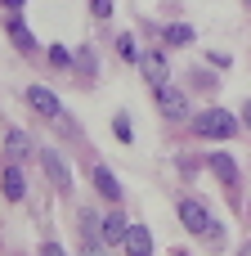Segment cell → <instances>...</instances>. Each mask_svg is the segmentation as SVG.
Instances as JSON below:
<instances>
[{"label": "cell", "instance_id": "6da1fadb", "mask_svg": "<svg viewBox=\"0 0 251 256\" xmlns=\"http://www.w3.org/2000/svg\"><path fill=\"white\" fill-rule=\"evenodd\" d=\"M238 130H243V112H229V108L193 112V135L198 140H234Z\"/></svg>", "mask_w": 251, "mask_h": 256}, {"label": "cell", "instance_id": "7a4b0ae2", "mask_svg": "<svg viewBox=\"0 0 251 256\" xmlns=\"http://www.w3.org/2000/svg\"><path fill=\"white\" fill-rule=\"evenodd\" d=\"M180 220H184V230H189V234H202L211 248H220L216 216H211V207H207L202 198H180Z\"/></svg>", "mask_w": 251, "mask_h": 256}, {"label": "cell", "instance_id": "3957f363", "mask_svg": "<svg viewBox=\"0 0 251 256\" xmlns=\"http://www.w3.org/2000/svg\"><path fill=\"white\" fill-rule=\"evenodd\" d=\"M153 99H157V112H162L166 122H184V117H193L189 94H184L180 86H171V81H162V86L153 90Z\"/></svg>", "mask_w": 251, "mask_h": 256}, {"label": "cell", "instance_id": "277c9868", "mask_svg": "<svg viewBox=\"0 0 251 256\" xmlns=\"http://www.w3.org/2000/svg\"><path fill=\"white\" fill-rule=\"evenodd\" d=\"M36 158H40V166H45V180H49L58 194H72V171H67L63 153H58V148H36Z\"/></svg>", "mask_w": 251, "mask_h": 256}, {"label": "cell", "instance_id": "5b68a950", "mask_svg": "<svg viewBox=\"0 0 251 256\" xmlns=\"http://www.w3.org/2000/svg\"><path fill=\"white\" fill-rule=\"evenodd\" d=\"M27 104H31L45 122H49V117H67V112H63V104H58V94H54L49 86H27Z\"/></svg>", "mask_w": 251, "mask_h": 256}, {"label": "cell", "instance_id": "8992f818", "mask_svg": "<svg viewBox=\"0 0 251 256\" xmlns=\"http://www.w3.org/2000/svg\"><path fill=\"white\" fill-rule=\"evenodd\" d=\"M139 68H144V81H148L153 90L166 81V54H162V50H144V54H139Z\"/></svg>", "mask_w": 251, "mask_h": 256}, {"label": "cell", "instance_id": "52a82bcc", "mask_svg": "<svg viewBox=\"0 0 251 256\" xmlns=\"http://www.w3.org/2000/svg\"><path fill=\"white\" fill-rule=\"evenodd\" d=\"M90 180H94V189H99V198H108V202H121V180L103 166V162H94V171H90Z\"/></svg>", "mask_w": 251, "mask_h": 256}, {"label": "cell", "instance_id": "ba28073f", "mask_svg": "<svg viewBox=\"0 0 251 256\" xmlns=\"http://www.w3.org/2000/svg\"><path fill=\"white\" fill-rule=\"evenodd\" d=\"M207 162H211V171H216V180L225 189H238V162L229 153H207Z\"/></svg>", "mask_w": 251, "mask_h": 256}, {"label": "cell", "instance_id": "9c48e42d", "mask_svg": "<svg viewBox=\"0 0 251 256\" xmlns=\"http://www.w3.org/2000/svg\"><path fill=\"white\" fill-rule=\"evenodd\" d=\"M126 256H153V234H148V225H135L130 220V234H126Z\"/></svg>", "mask_w": 251, "mask_h": 256}, {"label": "cell", "instance_id": "30bf717a", "mask_svg": "<svg viewBox=\"0 0 251 256\" xmlns=\"http://www.w3.org/2000/svg\"><path fill=\"white\" fill-rule=\"evenodd\" d=\"M126 234H130V220H126V212H112V216H103V243H108V248L126 243Z\"/></svg>", "mask_w": 251, "mask_h": 256}, {"label": "cell", "instance_id": "8fae6325", "mask_svg": "<svg viewBox=\"0 0 251 256\" xmlns=\"http://www.w3.org/2000/svg\"><path fill=\"white\" fill-rule=\"evenodd\" d=\"M9 40L22 50V54H36V36L27 32V22H22V14H9Z\"/></svg>", "mask_w": 251, "mask_h": 256}, {"label": "cell", "instance_id": "7c38bea8", "mask_svg": "<svg viewBox=\"0 0 251 256\" xmlns=\"http://www.w3.org/2000/svg\"><path fill=\"white\" fill-rule=\"evenodd\" d=\"M162 40H166L171 50H180V45H193V40H198V32H193L189 22H166V27H162Z\"/></svg>", "mask_w": 251, "mask_h": 256}, {"label": "cell", "instance_id": "4fadbf2b", "mask_svg": "<svg viewBox=\"0 0 251 256\" xmlns=\"http://www.w3.org/2000/svg\"><path fill=\"white\" fill-rule=\"evenodd\" d=\"M0 189H4V198H9V202H22V198H27V180H22V171H18V166H9V171L0 176Z\"/></svg>", "mask_w": 251, "mask_h": 256}, {"label": "cell", "instance_id": "5bb4252c", "mask_svg": "<svg viewBox=\"0 0 251 256\" xmlns=\"http://www.w3.org/2000/svg\"><path fill=\"white\" fill-rule=\"evenodd\" d=\"M4 148H9V158H13V162H27V158L36 153V148H31V140H27V130H9V135H4Z\"/></svg>", "mask_w": 251, "mask_h": 256}, {"label": "cell", "instance_id": "9a60e30c", "mask_svg": "<svg viewBox=\"0 0 251 256\" xmlns=\"http://www.w3.org/2000/svg\"><path fill=\"white\" fill-rule=\"evenodd\" d=\"M117 54H121V58H135V63H139V45H135V36H130V32H121V36H117Z\"/></svg>", "mask_w": 251, "mask_h": 256}, {"label": "cell", "instance_id": "2e32d148", "mask_svg": "<svg viewBox=\"0 0 251 256\" xmlns=\"http://www.w3.org/2000/svg\"><path fill=\"white\" fill-rule=\"evenodd\" d=\"M112 135H117L121 144H130V140H135V130H130V122H126V112H117V117H112Z\"/></svg>", "mask_w": 251, "mask_h": 256}, {"label": "cell", "instance_id": "e0dca14e", "mask_svg": "<svg viewBox=\"0 0 251 256\" xmlns=\"http://www.w3.org/2000/svg\"><path fill=\"white\" fill-rule=\"evenodd\" d=\"M76 68H81L85 76H94V72H99V63H94V50H90V45H85V50L76 54Z\"/></svg>", "mask_w": 251, "mask_h": 256}, {"label": "cell", "instance_id": "ac0fdd59", "mask_svg": "<svg viewBox=\"0 0 251 256\" xmlns=\"http://www.w3.org/2000/svg\"><path fill=\"white\" fill-rule=\"evenodd\" d=\"M189 81H198V90H207V94H211V90L220 86V81H216L211 72H202V68H198V72H189Z\"/></svg>", "mask_w": 251, "mask_h": 256}, {"label": "cell", "instance_id": "d6986e66", "mask_svg": "<svg viewBox=\"0 0 251 256\" xmlns=\"http://www.w3.org/2000/svg\"><path fill=\"white\" fill-rule=\"evenodd\" d=\"M49 63H54V68H72V54H67L63 45H49Z\"/></svg>", "mask_w": 251, "mask_h": 256}, {"label": "cell", "instance_id": "ffe728a7", "mask_svg": "<svg viewBox=\"0 0 251 256\" xmlns=\"http://www.w3.org/2000/svg\"><path fill=\"white\" fill-rule=\"evenodd\" d=\"M103 248L108 243H99V238H81V252L76 256H103Z\"/></svg>", "mask_w": 251, "mask_h": 256}, {"label": "cell", "instance_id": "44dd1931", "mask_svg": "<svg viewBox=\"0 0 251 256\" xmlns=\"http://www.w3.org/2000/svg\"><path fill=\"white\" fill-rule=\"evenodd\" d=\"M90 14H94V18H108V14H112V0H90Z\"/></svg>", "mask_w": 251, "mask_h": 256}, {"label": "cell", "instance_id": "7402d4cb", "mask_svg": "<svg viewBox=\"0 0 251 256\" xmlns=\"http://www.w3.org/2000/svg\"><path fill=\"white\" fill-rule=\"evenodd\" d=\"M40 256H67V252H63V248H58L54 238H45V243H40Z\"/></svg>", "mask_w": 251, "mask_h": 256}, {"label": "cell", "instance_id": "603a6c76", "mask_svg": "<svg viewBox=\"0 0 251 256\" xmlns=\"http://www.w3.org/2000/svg\"><path fill=\"white\" fill-rule=\"evenodd\" d=\"M0 4H4L9 14H22V4H27V0H0Z\"/></svg>", "mask_w": 251, "mask_h": 256}, {"label": "cell", "instance_id": "cb8c5ba5", "mask_svg": "<svg viewBox=\"0 0 251 256\" xmlns=\"http://www.w3.org/2000/svg\"><path fill=\"white\" fill-rule=\"evenodd\" d=\"M243 126H247V130H251V99H247V104H243Z\"/></svg>", "mask_w": 251, "mask_h": 256}, {"label": "cell", "instance_id": "d4e9b609", "mask_svg": "<svg viewBox=\"0 0 251 256\" xmlns=\"http://www.w3.org/2000/svg\"><path fill=\"white\" fill-rule=\"evenodd\" d=\"M238 256H251V243H247V248H243V252H238Z\"/></svg>", "mask_w": 251, "mask_h": 256}, {"label": "cell", "instance_id": "484cf974", "mask_svg": "<svg viewBox=\"0 0 251 256\" xmlns=\"http://www.w3.org/2000/svg\"><path fill=\"white\" fill-rule=\"evenodd\" d=\"M243 4H247V9H251V0H243Z\"/></svg>", "mask_w": 251, "mask_h": 256}]
</instances>
